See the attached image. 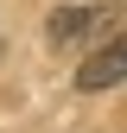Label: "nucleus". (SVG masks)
<instances>
[{"label":"nucleus","instance_id":"obj_1","mask_svg":"<svg viewBox=\"0 0 127 133\" xmlns=\"http://www.w3.org/2000/svg\"><path fill=\"white\" fill-rule=\"evenodd\" d=\"M127 6H115V0H102V6H57L51 19H45V32H51V44L57 51H70V44H89V38H102V25H115Z\"/></svg>","mask_w":127,"mask_h":133},{"label":"nucleus","instance_id":"obj_2","mask_svg":"<svg viewBox=\"0 0 127 133\" xmlns=\"http://www.w3.org/2000/svg\"><path fill=\"white\" fill-rule=\"evenodd\" d=\"M115 82H127V32H115L108 44H95V51L76 63V89H115Z\"/></svg>","mask_w":127,"mask_h":133}]
</instances>
